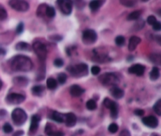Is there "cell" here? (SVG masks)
Returning a JSON list of instances; mask_svg holds the SVG:
<instances>
[{"instance_id":"obj_1","label":"cell","mask_w":161,"mask_h":136,"mask_svg":"<svg viewBox=\"0 0 161 136\" xmlns=\"http://www.w3.org/2000/svg\"><path fill=\"white\" fill-rule=\"evenodd\" d=\"M10 67L15 72H29L33 68V63L27 56L17 55L11 59Z\"/></svg>"},{"instance_id":"obj_2","label":"cell","mask_w":161,"mask_h":136,"mask_svg":"<svg viewBox=\"0 0 161 136\" xmlns=\"http://www.w3.org/2000/svg\"><path fill=\"white\" fill-rule=\"evenodd\" d=\"M68 71L75 77H81L87 76L88 73V66L87 64L80 63L76 65H70L68 67Z\"/></svg>"},{"instance_id":"obj_3","label":"cell","mask_w":161,"mask_h":136,"mask_svg":"<svg viewBox=\"0 0 161 136\" xmlns=\"http://www.w3.org/2000/svg\"><path fill=\"white\" fill-rule=\"evenodd\" d=\"M99 81L104 86H116L119 83L120 79L115 73L112 72H106L99 76Z\"/></svg>"},{"instance_id":"obj_4","label":"cell","mask_w":161,"mask_h":136,"mask_svg":"<svg viewBox=\"0 0 161 136\" xmlns=\"http://www.w3.org/2000/svg\"><path fill=\"white\" fill-rule=\"evenodd\" d=\"M12 120L17 126H21L27 120L28 116L26 112L20 108H17L12 112Z\"/></svg>"},{"instance_id":"obj_5","label":"cell","mask_w":161,"mask_h":136,"mask_svg":"<svg viewBox=\"0 0 161 136\" xmlns=\"http://www.w3.org/2000/svg\"><path fill=\"white\" fill-rule=\"evenodd\" d=\"M32 48L41 61H44L46 60L47 56V49L46 45L39 41H35L32 45Z\"/></svg>"},{"instance_id":"obj_6","label":"cell","mask_w":161,"mask_h":136,"mask_svg":"<svg viewBox=\"0 0 161 136\" xmlns=\"http://www.w3.org/2000/svg\"><path fill=\"white\" fill-rule=\"evenodd\" d=\"M9 5L11 8L19 12H26L29 9V4L24 0H10Z\"/></svg>"},{"instance_id":"obj_7","label":"cell","mask_w":161,"mask_h":136,"mask_svg":"<svg viewBox=\"0 0 161 136\" xmlns=\"http://www.w3.org/2000/svg\"><path fill=\"white\" fill-rule=\"evenodd\" d=\"M97 39V35L96 32L92 29H86L83 32L82 39L85 44L90 45L94 43Z\"/></svg>"},{"instance_id":"obj_8","label":"cell","mask_w":161,"mask_h":136,"mask_svg":"<svg viewBox=\"0 0 161 136\" xmlns=\"http://www.w3.org/2000/svg\"><path fill=\"white\" fill-rule=\"evenodd\" d=\"M57 4L62 14L69 15L72 11L73 3L72 0H57Z\"/></svg>"},{"instance_id":"obj_9","label":"cell","mask_w":161,"mask_h":136,"mask_svg":"<svg viewBox=\"0 0 161 136\" xmlns=\"http://www.w3.org/2000/svg\"><path fill=\"white\" fill-rule=\"evenodd\" d=\"M24 100H25V96L17 93L9 94L6 98L7 102L10 105H18L22 103Z\"/></svg>"},{"instance_id":"obj_10","label":"cell","mask_w":161,"mask_h":136,"mask_svg":"<svg viewBox=\"0 0 161 136\" xmlns=\"http://www.w3.org/2000/svg\"><path fill=\"white\" fill-rule=\"evenodd\" d=\"M104 106L108 108V109H110L111 112V116L116 119L117 118L118 116V105L116 102H113V101H111L109 99H105L103 102Z\"/></svg>"},{"instance_id":"obj_11","label":"cell","mask_w":161,"mask_h":136,"mask_svg":"<svg viewBox=\"0 0 161 136\" xmlns=\"http://www.w3.org/2000/svg\"><path fill=\"white\" fill-rule=\"evenodd\" d=\"M142 122L145 126L151 127V128H156L158 126V120L154 116H149L144 117L142 119Z\"/></svg>"},{"instance_id":"obj_12","label":"cell","mask_w":161,"mask_h":136,"mask_svg":"<svg viewBox=\"0 0 161 136\" xmlns=\"http://www.w3.org/2000/svg\"><path fill=\"white\" fill-rule=\"evenodd\" d=\"M145 70V67L144 65H141V64H135V65H133L130 67L129 72L140 76H142L144 74Z\"/></svg>"},{"instance_id":"obj_13","label":"cell","mask_w":161,"mask_h":136,"mask_svg":"<svg viewBox=\"0 0 161 136\" xmlns=\"http://www.w3.org/2000/svg\"><path fill=\"white\" fill-rule=\"evenodd\" d=\"M64 121H65L66 126L71 127L76 125V124L77 122V118L74 113L68 112L66 115H64Z\"/></svg>"},{"instance_id":"obj_14","label":"cell","mask_w":161,"mask_h":136,"mask_svg":"<svg viewBox=\"0 0 161 136\" xmlns=\"http://www.w3.org/2000/svg\"><path fill=\"white\" fill-rule=\"evenodd\" d=\"M28 79L24 77V76H17L13 79V83L15 86L20 87H24L28 84Z\"/></svg>"},{"instance_id":"obj_15","label":"cell","mask_w":161,"mask_h":136,"mask_svg":"<svg viewBox=\"0 0 161 136\" xmlns=\"http://www.w3.org/2000/svg\"><path fill=\"white\" fill-rule=\"evenodd\" d=\"M110 92L112 96L116 99H122V98L124 97V91H123L122 89L120 88V87H118L117 86H113V87H111Z\"/></svg>"},{"instance_id":"obj_16","label":"cell","mask_w":161,"mask_h":136,"mask_svg":"<svg viewBox=\"0 0 161 136\" xmlns=\"http://www.w3.org/2000/svg\"><path fill=\"white\" fill-rule=\"evenodd\" d=\"M85 92V90L83 88H82L80 86L76 85H72L71 87L70 88V94L71 95L73 96V97H80Z\"/></svg>"},{"instance_id":"obj_17","label":"cell","mask_w":161,"mask_h":136,"mask_svg":"<svg viewBox=\"0 0 161 136\" xmlns=\"http://www.w3.org/2000/svg\"><path fill=\"white\" fill-rule=\"evenodd\" d=\"M141 43V39L138 36H132L129 40L128 43V50L130 51H134L138 44Z\"/></svg>"},{"instance_id":"obj_18","label":"cell","mask_w":161,"mask_h":136,"mask_svg":"<svg viewBox=\"0 0 161 136\" xmlns=\"http://www.w3.org/2000/svg\"><path fill=\"white\" fill-rule=\"evenodd\" d=\"M40 121V116L39 115H33L32 117V121H31V126H30V131L31 132H34L38 129L39 127V124Z\"/></svg>"},{"instance_id":"obj_19","label":"cell","mask_w":161,"mask_h":136,"mask_svg":"<svg viewBox=\"0 0 161 136\" xmlns=\"http://www.w3.org/2000/svg\"><path fill=\"white\" fill-rule=\"evenodd\" d=\"M104 3V0H92L89 4V7H90V9L94 12L99 10Z\"/></svg>"},{"instance_id":"obj_20","label":"cell","mask_w":161,"mask_h":136,"mask_svg":"<svg viewBox=\"0 0 161 136\" xmlns=\"http://www.w3.org/2000/svg\"><path fill=\"white\" fill-rule=\"evenodd\" d=\"M51 117V119L54 120V121H56V122L57 123H63L64 121V114H61L60 112H56V111H54V112H52Z\"/></svg>"},{"instance_id":"obj_21","label":"cell","mask_w":161,"mask_h":136,"mask_svg":"<svg viewBox=\"0 0 161 136\" xmlns=\"http://www.w3.org/2000/svg\"><path fill=\"white\" fill-rule=\"evenodd\" d=\"M32 92L34 95L41 96L44 92V87L41 85L34 86L32 89Z\"/></svg>"},{"instance_id":"obj_22","label":"cell","mask_w":161,"mask_h":136,"mask_svg":"<svg viewBox=\"0 0 161 136\" xmlns=\"http://www.w3.org/2000/svg\"><path fill=\"white\" fill-rule=\"evenodd\" d=\"M47 88L50 90H54L57 88V82L56 81V79L52 77L48 78L47 81Z\"/></svg>"},{"instance_id":"obj_23","label":"cell","mask_w":161,"mask_h":136,"mask_svg":"<svg viewBox=\"0 0 161 136\" xmlns=\"http://www.w3.org/2000/svg\"><path fill=\"white\" fill-rule=\"evenodd\" d=\"M149 77L151 80H153V81L156 80L160 77V69L157 67H153L149 74Z\"/></svg>"},{"instance_id":"obj_24","label":"cell","mask_w":161,"mask_h":136,"mask_svg":"<svg viewBox=\"0 0 161 136\" xmlns=\"http://www.w3.org/2000/svg\"><path fill=\"white\" fill-rule=\"evenodd\" d=\"M15 48L18 51H29L30 50V45L25 43V42H20L18 43Z\"/></svg>"},{"instance_id":"obj_25","label":"cell","mask_w":161,"mask_h":136,"mask_svg":"<svg viewBox=\"0 0 161 136\" xmlns=\"http://www.w3.org/2000/svg\"><path fill=\"white\" fill-rule=\"evenodd\" d=\"M45 14H46L48 17L53 18V17H55V15H56L55 9H54L53 7H51V6H47L46 10H45Z\"/></svg>"},{"instance_id":"obj_26","label":"cell","mask_w":161,"mask_h":136,"mask_svg":"<svg viewBox=\"0 0 161 136\" xmlns=\"http://www.w3.org/2000/svg\"><path fill=\"white\" fill-rule=\"evenodd\" d=\"M141 14V10H135L134 12H132L131 14H129L127 16V20H138V18L140 17Z\"/></svg>"},{"instance_id":"obj_27","label":"cell","mask_w":161,"mask_h":136,"mask_svg":"<svg viewBox=\"0 0 161 136\" xmlns=\"http://www.w3.org/2000/svg\"><path fill=\"white\" fill-rule=\"evenodd\" d=\"M86 106H87V109L92 111V110H94V109H97V103H96V102H95L94 100H93V99H90V100H88L87 102Z\"/></svg>"},{"instance_id":"obj_28","label":"cell","mask_w":161,"mask_h":136,"mask_svg":"<svg viewBox=\"0 0 161 136\" xmlns=\"http://www.w3.org/2000/svg\"><path fill=\"white\" fill-rule=\"evenodd\" d=\"M153 110L157 115L161 116V99H159L157 102H156V104L153 106Z\"/></svg>"},{"instance_id":"obj_29","label":"cell","mask_w":161,"mask_h":136,"mask_svg":"<svg viewBox=\"0 0 161 136\" xmlns=\"http://www.w3.org/2000/svg\"><path fill=\"white\" fill-rule=\"evenodd\" d=\"M150 60L152 61V63H156L157 65H160V61H161V58H160V55H152L150 56Z\"/></svg>"},{"instance_id":"obj_30","label":"cell","mask_w":161,"mask_h":136,"mask_svg":"<svg viewBox=\"0 0 161 136\" xmlns=\"http://www.w3.org/2000/svg\"><path fill=\"white\" fill-rule=\"evenodd\" d=\"M7 18V12L3 7L0 5V20H4Z\"/></svg>"},{"instance_id":"obj_31","label":"cell","mask_w":161,"mask_h":136,"mask_svg":"<svg viewBox=\"0 0 161 136\" xmlns=\"http://www.w3.org/2000/svg\"><path fill=\"white\" fill-rule=\"evenodd\" d=\"M115 42H116V44L119 46V47H122L124 46L125 43V38L122 35H119L115 39Z\"/></svg>"},{"instance_id":"obj_32","label":"cell","mask_w":161,"mask_h":136,"mask_svg":"<svg viewBox=\"0 0 161 136\" xmlns=\"http://www.w3.org/2000/svg\"><path fill=\"white\" fill-rule=\"evenodd\" d=\"M120 3L125 7H132L134 6L135 2L134 0H120Z\"/></svg>"},{"instance_id":"obj_33","label":"cell","mask_w":161,"mask_h":136,"mask_svg":"<svg viewBox=\"0 0 161 136\" xmlns=\"http://www.w3.org/2000/svg\"><path fill=\"white\" fill-rule=\"evenodd\" d=\"M57 80L59 82V83L60 84H64L65 83V82L67 80V76L66 74H64V73H60L58 76H57Z\"/></svg>"},{"instance_id":"obj_34","label":"cell","mask_w":161,"mask_h":136,"mask_svg":"<svg viewBox=\"0 0 161 136\" xmlns=\"http://www.w3.org/2000/svg\"><path fill=\"white\" fill-rule=\"evenodd\" d=\"M108 131L111 133H112V134H114V133L117 132L118 129H119V127L116 124H115V123H112V124H111L110 125L108 126Z\"/></svg>"},{"instance_id":"obj_35","label":"cell","mask_w":161,"mask_h":136,"mask_svg":"<svg viewBox=\"0 0 161 136\" xmlns=\"http://www.w3.org/2000/svg\"><path fill=\"white\" fill-rule=\"evenodd\" d=\"M3 131L5 133H7V134H9V133H11L13 131V127L12 126L10 125V124H5L3 125Z\"/></svg>"},{"instance_id":"obj_36","label":"cell","mask_w":161,"mask_h":136,"mask_svg":"<svg viewBox=\"0 0 161 136\" xmlns=\"http://www.w3.org/2000/svg\"><path fill=\"white\" fill-rule=\"evenodd\" d=\"M48 136H64V134L61 131H51L50 132L47 134Z\"/></svg>"},{"instance_id":"obj_37","label":"cell","mask_w":161,"mask_h":136,"mask_svg":"<svg viewBox=\"0 0 161 136\" xmlns=\"http://www.w3.org/2000/svg\"><path fill=\"white\" fill-rule=\"evenodd\" d=\"M54 65L57 67V68H60V67H62L63 65H64V61L61 59V58H56L54 61Z\"/></svg>"},{"instance_id":"obj_38","label":"cell","mask_w":161,"mask_h":136,"mask_svg":"<svg viewBox=\"0 0 161 136\" xmlns=\"http://www.w3.org/2000/svg\"><path fill=\"white\" fill-rule=\"evenodd\" d=\"M156 21H157V20H156V18L155 16L150 15V16H149V17H148L147 22L149 24H150V25H153V24L156 22Z\"/></svg>"},{"instance_id":"obj_39","label":"cell","mask_w":161,"mask_h":136,"mask_svg":"<svg viewBox=\"0 0 161 136\" xmlns=\"http://www.w3.org/2000/svg\"><path fill=\"white\" fill-rule=\"evenodd\" d=\"M100 72H101V68H99L98 66H97V65H94L91 68V72H92L93 75H98L100 73Z\"/></svg>"},{"instance_id":"obj_40","label":"cell","mask_w":161,"mask_h":136,"mask_svg":"<svg viewBox=\"0 0 161 136\" xmlns=\"http://www.w3.org/2000/svg\"><path fill=\"white\" fill-rule=\"evenodd\" d=\"M24 31V24L22 22H20L18 24V25L17 26V28H16V32L17 34H21Z\"/></svg>"},{"instance_id":"obj_41","label":"cell","mask_w":161,"mask_h":136,"mask_svg":"<svg viewBox=\"0 0 161 136\" xmlns=\"http://www.w3.org/2000/svg\"><path fill=\"white\" fill-rule=\"evenodd\" d=\"M76 5L78 9H82L85 5L83 0H76Z\"/></svg>"},{"instance_id":"obj_42","label":"cell","mask_w":161,"mask_h":136,"mask_svg":"<svg viewBox=\"0 0 161 136\" xmlns=\"http://www.w3.org/2000/svg\"><path fill=\"white\" fill-rule=\"evenodd\" d=\"M152 28H153V30L154 31H156V32H158V31H160L161 24L160 21H156V22L153 25H152Z\"/></svg>"},{"instance_id":"obj_43","label":"cell","mask_w":161,"mask_h":136,"mask_svg":"<svg viewBox=\"0 0 161 136\" xmlns=\"http://www.w3.org/2000/svg\"><path fill=\"white\" fill-rule=\"evenodd\" d=\"M144 113H145V112L143 109H138L134 111V114H135V115H137V116H142V115H144Z\"/></svg>"},{"instance_id":"obj_44","label":"cell","mask_w":161,"mask_h":136,"mask_svg":"<svg viewBox=\"0 0 161 136\" xmlns=\"http://www.w3.org/2000/svg\"><path fill=\"white\" fill-rule=\"evenodd\" d=\"M120 136H131V133L127 130H123L120 134Z\"/></svg>"},{"instance_id":"obj_45","label":"cell","mask_w":161,"mask_h":136,"mask_svg":"<svg viewBox=\"0 0 161 136\" xmlns=\"http://www.w3.org/2000/svg\"><path fill=\"white\" fill-rule=\"evenodd\" d=\"M51 39H53V40H56V41H60L62 39V37L60 35H53V36H51L50 37Z\"/></svg>"},{"instance_id":"obj_46","label":"cell","mask_w":161,"mask_h":136,"mask_svg":"<svg viewBox=\"0 0 161 136\" xmlns=\"http://www.w3.org/2000/svg\"><path fill=\"white\" fill-rule=\"evenodd\" d=\"M6 115H7V111L4 109H0V117H3Z\"/></svg>"},{"instance_id":"obj_47","label":"cell","mask_w":161,"mask_h":136,"mask_svg":"<svg viewBox=\"0 0 161 136\" xmlns=\"http://www.w3.org/2000/svg\"><path fill=\"white\" fill-rule=\"evenodd\" d=\"M6 53H7L6 50H4L3 48H0V56H4Z\"/></svg>"},{"instance_id":"obj_48","label":"cell","mask_w":161,"mask_h":136,"mask_svg":"<svg viewBox=\"0 0 161 136\" xmlns=\"http://www.w3.org/2000/svg\"><path fill=\"white\" fill-rule=\"evenodd\" d=\"M24 134V132L22 131H17V132L15 133V135H14V136H20Z\"/></svg>"},{"instance_id":"obj_49","label":"cell","mask_w":161,"mask_h":136,"mask_svg":"<svg viewBox=\"0 0 161 136\" xmlns=\"http://www.w3.org/2000/svg\"><path fill=\"white\" fill-rule=\"evenodd\" d=\"M150 136H160V135H159L158 134H156V133H152Z\"/></svg>"},{"instance_id":"obj_50","label":"cell","mask_w":161,"mask_h":136,"mask_svg":"<svg viewBox=\"0 0 161 136\" xmlns=\"http://www.w3.org/2000/svg\"><path fill=\"white\" fill-rule=\"evenodd\" d=\"M2 87H3V82L1 81V79H0V90L2 89Z\"/></svg>"},{"instance_id":"obj_51","label":"cell","mask_w":161,"mask_h":136,"mask_svg":"<svg viewBox=\"0 0 161 136\" xmlns=\"http://www.w3.org/2000/svg\"><path fill=\"white\" fill-rule=\"evenodd\" d=\"M141 1H142V2H148L149 0H141Z\"/></svg>"}]
</instances>
